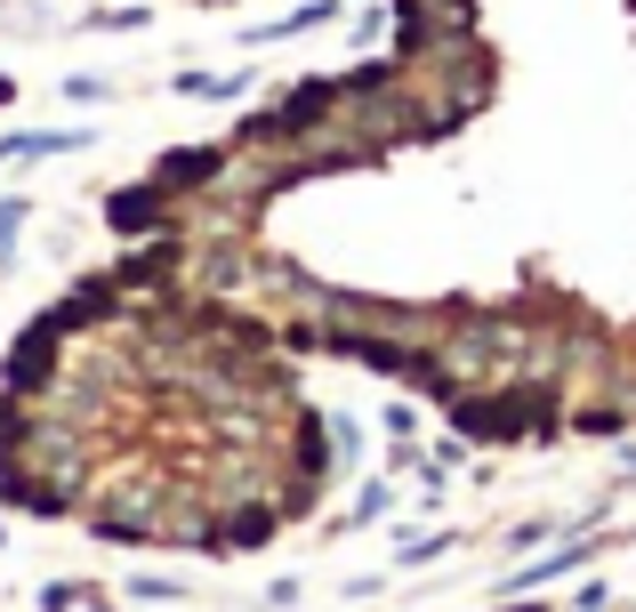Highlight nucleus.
I'll list each match as a JSON object with an SVG mask.
<instances>
[{"label":"nucleus","mask_w":636,"mask_h":612,"mask_svg":"<svg viewBox=\"0 0 636 612\" xmlns=\"http://www.w3.org/2000/svg\"><path fill=\"white\" fill-rule=\"evenodd\" d=\"M89 138L73 129H17V138H0V161H41V154H81Z\"/></svg>","instance_id":"2"},{"label":"nucleus","mask_w":636,"mask_h":612,"mask_svg":"<svg viewBox=\"0 0 636 612\" xmlns=\"http://www.w3.org/2000/svg\"><path fill=\"white\" fill-rule=\"evenodd\" d=\"M32 210H24V201H0V258H17V226H24Z\"/></svg>","instance_id":"3"},{"label":"nucleus","mask_w":636,"mask_h":612,"mask_svg":"<svg viewBox=\"0 0 636 612\" xmlns=\"http://www.w3.org/2000/svg\"><path fill=\"white\" fill-rule=\"evenodd\" d=\"M64 97H73V106H97V97H106V81H89V73H73V81H64Z\"/></svg>","instance_id":"4"},{"label":"nucleus","mask_w":636,"mask_h":612,"mask_svg":"<svg viewBox=\"0 0 636 612\" xmlns=\"http://www.w3.org/2000/svg\"><path fill=\"white\" fill-rule=\"evenodd\" d=\"M9 97H17V81H9V73H0V106H9Z\"/></svg>","instance_id":"5"},{"label":"nucleus","mask_w":636,"mask_h":612,"mask_svg":"<svg viewBox=\"0 0 636 612\" xmlns=\"http://www.w3.org/2000/svg\"><path fill=\"white\" fill-rule=\"evenodd\" d=\"M113 226L121 234H161V226H170V186H129V194H113Z\"/></svg>","instance_id":"1"}]
</instances>
